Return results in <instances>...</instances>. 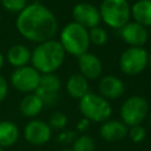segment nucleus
<instances>
[{"label": "nucleus", "instance_id": "obj_1", "mask_svg": "<svg viewBox=\"0 0 151 151\" xmlns=\"http://www.w3.org/2000/svg\"><path fill=\"white\" fill-rule=\"evenodd\" d=\"M15 26L25 39L40 44L53 39L58 29V21L48 7L35 1L18 14Z\"/></svg>", "mask_w": 151, "mask_h": 151}, {"label": "nucleus", "instance_id": "obj_2", "mask_svg": "<svg viewBox=\"0 0 151 151\" xmlns=\"http://www.w3.org/2000/svg\"><path fill=\"white\" fill-rule=\"evenodd\" d=\"M65 60V51L58 40H47L31 52V63L40 74L54 73Z\"/></svg>", "mask_w": 151, "mask_h": 151}, {"label": "nucleus", "instance_id": "obj_3", "mask_svg": "<svg viewBox=\"0 0 151 151\" xmlns=\"http://www.w3.org/2000/svg\"><path fill=\"white\" fill-rule=\"evenodd\" d=\"M59 42L63 46L65 53L80 57L81 54L86 53L90 47L88 29L74 21L68 22L60 32Z\"/></svg>", "mask_w": 151, "mask_h": 151}, {"label": "nucleus", "instance_id": "obj_4", "mask_svg": "<svg viewBox=\"0 0 151 151\" xmlns=\"http://www.w3.org/2000/svg\"><path fill=\"white\" fill-rule=\"evenodd\" d=\"M79 110L84 118L93 123H104L112 114V107L109 100L93 92H88L79 99Z\"/></svg>", "mask_w": 151, "mask_h": 151}, {"label": "nucleus", "instance_id": "obj_5", "mask_svg": "<svg viewBox=\"0 0 151 151\" xmlns=\"http://www.w3.org/2000/svg\"><path fill=\"white\" fill-rule=\"evenodd\" d=\"M99 14L105 25L111 28L120 29L130 21L131 6L127 0H103Z\"/></svg>", "mask_w": 151, "mask_h": 151}, {"label": "nucleus", "instance_id": "obj_6", "mask_svg": "<svg viewBox=\"0 0 151 151\" xmlns=\"http://www.w3.org/2000/svg\"><path fill=\"white\" fill-rule=\"evenodd\" d=\"M147 116L149 104L142 96H131L120 106V120L127 127L142 125Z\"/></svg>", "mask_w": 151, "mask_h": 151}, {"label": "nucleus", "instance_id": "obj_7", "mask_svg": "<svg viewBox=\"0 0 151 151\" xmlns=\"http://www.w3.org/2000/svg\"><path fill=\"white\" fill-rule=\"evenodd\" d=\"M149 53L143 47H129L119 57L120 71L126 76H137L147 65Z\"/></svg>", "mask_w": 151, "mask_h": 151}, {"label": "nucleus", "instance_id": "obj_8", "mask_svg": "<svg viewBox=\"0 0 151 151\" xmlns=\"http://www.w3.org/2000/svg\"><path fill=\"white\" fill-rule=\"evenodd\" d=\"M41 74L32 66L15 68L11 76L12 86L22 93H33L39 86Z\"/></svg>", "mask_w": 151, "mask_h": 151}, {"label": "nucleus", "instance_id": "obj_9", "mask_svg": "<svg viewBox=\"0 0 151 151\" xmlns=\"http://www.w3.org/2000/svg\"><path fill=\"white\" fill-rule=\"evenodd\" d=\"M60 79L54 73L41 74L39 86L34 93H37L44 103V106L54 105L58 101V93L60 90Z\"/></svg>", "mask_w": 151, "mask_h": 151}, {"label": "nucleus", "instance_id": "obj_10", "mask_svg": "<svg viewBox=\"0 0 151 151\" xmlns=\"http://www.w3.org/2000/svg\"><path fill=\"white\" fill-rule=\"evenodd\" d=\"M52 137L50 125L40 119H31L24 127V138L32 145H44Z\"/></svg>", "mask_w": 151, "mask_h": 151}, {"label": "nucleus", "instance_id": "obj_11", "mask_svg": "<svg viewBox=\"0 0 151 151\" xmlns=\"http://www.w3.org/2000/svg\"><path fill=\"white\" fill-rule=\"evenodd\" d=\"M72 15L74 22L81 25L86 29H91L96 26H99L101 21L99 8L90 2H79L72 9Z\"/></svg>", "mask_w": 151, "mask_h": 151}, {"label": "nucleus", "instance_id": "obj_12", "mask_svg": "<svg viewBox=\"0 0 151 151\" xmlns=\"http://www.w3.org/2000/svg\"><path fill=\"white\" fill-rule=\"evenodd\" d=\"M119 31H120L122 39L127 45H130V47H143L149 38L146 27H144L134 21H132V22L129 21Z\"/></svg>", "mask_w": 151, "mask_h": 151}, {"label": "nucleus", "instance_id": "obj_13", "mask_svg": "<svg viewBox=\"0 0 151 151\" xmlns=\"http://www.w3.org/2000/svg\"><path fill=\"white\" fill-rule=\"evenodd\" d=\"M98 90L101 97L105 99H118L125 92V84L124 81L112 74L105 76L99 80Z\"/></svg>", "mask_w": 151, "mask_h": 151}, {"label": "nucleus", "instance_id": "obj_14", "mask_svg": "<svg viewBox=\"0 0 151 151\" xmlns=\"http://www.w3.org/2000/svg\"><path fill=\"white\" fill-rule=\"evenodd\" d=\"M78 67L80 71V74L84 76L87 80H93L99 78L103 71V65L100 59L94 54L86 52L78 57Z\"/></svg>", "mask_w": 151, "mask_h": 151}, {"label": "nucleus", "instance_id": "obj_15", "mask_svg": "<svg viewBox=\"0 0 151 151\" xmlns=\"http://www.w3.org/2000/svg\"><path fill=\"white\" fill-rule=\"evenodd\" d=\"M127 132L129 127L118 119H109L99 127V134L106 142H119L127 137Z\"/></svg>", "mask_w": 151, "mask_h": 151}, {"label": "nucleus", "instance_id": "obj_16", "mask_svg": "<svg viewBox=\"0 0 151 151\" xmlns=\"http://www.w3.org/2000/svg\"><path fill=\"white\" fill-rule=\"evenodd\" d=\"M44 109V103L37 93H28L26 94L19 104V111L22 116L28 118L37 117Z\"/></svg>", "mask_w": 151, "mask_h": 151}, {"label": "nucleus", "instance_id": "obj_17", "mask_svg": "<svg viewBox=\"0 0 151 151\" xmlns=\"http://www.w3.org/2000/svg\"><path fill=\"white\" fill-rule=\"evenodd\" d=\"M20 137V130L18 125L11 120L0 122V147L4 150L6 147L13 146Z\"/></svg>", "mask_w": 151, "mask_h": 151}, {"label": "nucleus", "instance_id": "obj_18", "mask_svg": "<svg viewBox=\"0 0 151 151\" xmlns=\"http://www.w3.org/2000/svg\"><path fill=\"white\" fill-rule=\"evenodd\" d=\"M131 17L134 22L151 27V0H137L131 6Z\"/></svg>", "mask_w": 151, "mask_h": 151}, {"label": "nucleus", "instance_id": "obj_19", "mask_svg": "<svg viewBox=\"0 0 151 151\" xmlns=\"http://www.w3.org/2000/svg\"><path fill=\"white\" fill-rule=\"evenodd\" d=\"M6 59L8 64L15 68L24 67L27 66V64L31 61V51L24 45H13L7 51Z\"/></svg>", "mask_w": 151, "mask_h": 151}, {"label": "nucleus", "instance_id": "obj_20", "mask_svg": "<svg viewBox=\"0 0 151 151\" xmlns=\"http://www.w3.org/2000/svg\"><path fill=\"white\" fill-rule=\"evenodd\" d=\"M66 91L74 99H81L86 93H88L87 79L80 73L72 74L66 81Z\"/></svg>", "mask_w": 151, "mask_h": 151}, {"label": "nucleus", "instance_id": "obj_21", "mask_svg": "<svg viewBox=\"0 0 151 151\" xmlns=\"http://www.w3.org/2000/svg\"><path fill=\"white\" fill-rule=\"evenodd\" d=\"M96 147L94 139L86 133L77 136L74 142L72 143V150L73 151H93Z\"/></svg>", "mask_w": 151, "mask_h": 151}, {"label": "nucleus", "instance_id": "obj_22", "mask_svg": "<svg viewBox=\"0 0 151 151\" xmlns=\"http://www.w3.org/2000/svg\"><path fill=\"white\" fill-rule=\"evenodd\" d=\"M47 124L52 130H64L67 125V116L64 112L55 111L50 116Z\"/></svg>", "mask_w": 151, "mask_h": 151}, {"label": "nucleus", "instance_id": "obj_23", "mask_svg": "<svg viewBox=\"0 0 151 151\" xmlns=\"http://www.w3.org/2000/svg\"><path fill=\"white\" fill-rule=\"evenodd\" d=\"M88 38H90V42H92L93 45L101 46L107 41V32L100 26H96L88 29Z\"/></svg>", "mask_w": 151, "mask_h": 151}, {"label": "nucleus", "instance_id": "obj_24", "mask_svg": "<svg viewBox=\"0 0 151 151\" xmlns=\"http://www.w3.org/2000/svg\"><path fill=\"white\" fill-rule=\"evenodd\" d=\"M2 7L11 13H20L26 6V0H1Z\"/></svg>", "mask_w": 151, "mask_h": 151}, {"label": "nucleus", "instance_id": "obj_25", "mask_svg": "<svg viewBox=\"0 0 151 151\" xmlns=\"http://www.w3.org/2000/svg\"><path fill=\"white\" fill-rule=\"evenodd\" d=\"M127 136L133 143H142L146 138V129L143 125L131 126L129 127Z\"/></svg>", "mask_w": 151, "mask_h": 151}, {"label": "nucleus", "instance_id": "obj_26", "mask_svg": "<svg viewBox=\"0 0 151 151\" xmlns=\"http://www.w3.org/2000/svg\"><path fill=\"white\" fill-rule=\"evenodd\" d=\"M77 133L74 131H68V130H65V131H61L58 137H57V142L61 145H68V144H72L74 142V139L77 138Z\"/></svg>", "mask_w": 151, "mask_h": 151}, {"label": "nucleus", "instance_id": "obj_27", "mask_svg": "<svg viewBox=\"0 0 151 151\" xmlns=\"http://www.w3.org/2000/svg\"><path fill=\"white\" fill-rule=\"evenodd\" d=\"M7 93H8V85H7V81H6V79L0 74V101L5 100V98L7 97Z\"/></svg>", "mask_w": 151, "mask_h": 151}, {"label": "nucleus", "instance_id": "obj_28", "mask_svg": "<svg viewBox=\"0 0 151 151\" xmlns=\"http://www.w3.org/2000/svg\"><path fill=\"white\" fill-rule=\"evenodd\" d=\"M90 123H91L90 120H87L86 118H83L81 120L78 122V124H77V130L80 131V132H85V131L88 129Z\"/></svg>", "mask_w": 151, "mask_h": 151}, {"label": "nucleus", "instance_id": "obj_29", "mask_svg": "<svg viewBox=\"0 0 151 151\" xmlns=\"http://www.w3.org/2000/svg\"><path fill=\"white\" fill-rule=\"evenodd\" d=\"M4 63H5V57L0 53V70H1V67L4 66Z\"/></svg>", "mask_w": 151, "mask_h": 151}, {"label": "nucleus", "instance_id": "obj_30", "mask_svg": "<svg viewBox=\"0 0 151 151\" xmlns=\"http://www.w3.org/2000/svg\"><path fill=\"white\" fill-rule=\"evenodd\" d=\"M147 65L151 67V52L149 53V57H147Z\"/></svg>", "mask_w": 151, "mask_h": 151}, {"label": "nucleus", "instance_id": "obj_31", "mask_svg": "<svg viewBox=\"0 0 151 151\" xmlns=\"http://www.w3.org/2000/svg\"><path fill=\"white\" fill-rule=\"evenodd\" d=\"M59 151H73L72 149H68V147H65V149H60Z\"/></svg>", "mask_w": 151, "mask_h": 151}, {"label": "nucleus", "instance_id": "obj_32", "mask_svg": "<svg viewBox=\"0 0 151 151\" xmlns=\"http://www.w3.org/2000/svg\"><path fill=\"white\" fill-rule=\"evenodd\" d=\"M149 124H150V127H151V112L149 113Z\"/></svg>", "mask_w": 151, "mask_h": 151}, {"label": "nucleus", "instance_id": "obj_33", "mask_svg": "<svg viewBox=\"0 0 151 151\" xmlns=\"http://www.w3.org/2000/svg\"><path fill=\"white\" fill-rule=\"evenodd\" d=\"M0 151H4V149H2V147H0Z\"/></svg>", "mask_w": 151, "mask_h": 151}, {"label": "nucleus", "instance_id": "obj_34", "mask_svg": "<svg viewBox=\"0 0 151 151\" xmlns=\"http://www.w3.org/2000/svg\"><path fill=\"white\" fill-rule=\"evenodd\" d=\"M150 33H151V31H150Z\"/></svg>", "mask_w": 151, "mask_h": 151}]
</instances>
